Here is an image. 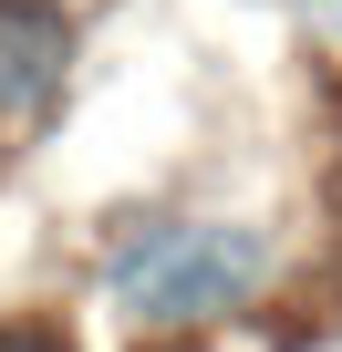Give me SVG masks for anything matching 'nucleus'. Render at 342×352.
Listing matches in <instances>:
<instances>
[{
    "label": "nucleus",
    "instance_id": "nucleus-3",
    "mask_svg": "<svg viewBox=\"0 0 342 352\" xmlns=\"http://www.w3.org/2000/svg\"><path fill=\"white\" fill-rule=\"evenodd\" d=\"M0 352H73L63 321H0Z\"/></svg>",
    "mask_w": 342,
    "mask_h": 352
},
{
    "label": "nucleus",
    "instance_id": "nucleus-1",
    "mask_svg": "<svg viewBox=\"0 0 342 352\" xmlns=\"http://www.w3.org/2000/svg\"><path fill=\"white\" fill-rule=\"evenodd\" d=\"M270 280H280V239L228 208H145L104 239V311L135 321L145 342L218 331V321L259 311Z\"/></svg>",
    "mask_w": 342,
    "mask_h": 352
},
{
    "label": "nucleus",
    "instance_id": "nucleus-2",
    "mask_svg": "<svg viewBox=\"0 0 342 352\" xmlns=\"http://www.w3.org/2000/svg\"><path fill=\"white\" fill-rule=\"evenodd\" d=\"M63 94H73V11L0 0V124H42Z\"/></svg>",
    "mask_w": 342,
    "mask_h": 352
}]
</instances>
